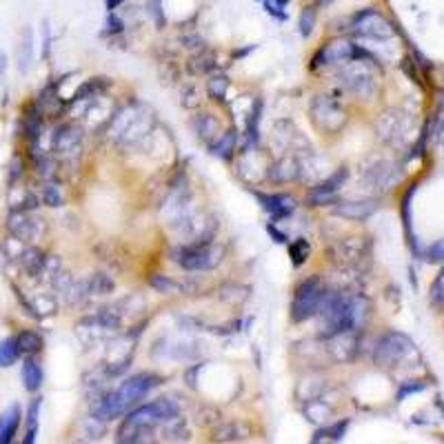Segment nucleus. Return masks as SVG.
Returning a JSON list of instances; mask_svg holds the SVG:
<instances>
[{"label":"nucleus","mask_w":444,"mask_h":444,"mask_svg":"<svg viewBox=\"0 0 444 444\" xmlns=\"http://www.w3.org/2000/svg\"><path fill=\"white\" fill-rule=\"evenodd\" d=\"M369 302L362 295H349L343 291H324L320 304L322 329L327 336L345 334V331H360L369 320Z\"/></svg>","instance_id":"f257e3e1"},{"label":"nucleus","mask_w":444,"mask_h":444,"mask_svg":"<svg viewBox=\"0 0 444 444\" xmlns=\"http://www.w3.org/2000/svg\"><path fill=\"white\" fill-rule=\"evenodd\" d=\"M158 384H161V375H156V373L142 371V373L131 375V378L124 380L118 389L102 395L100 402L94 404V418L102 420V422H109V420H116L124 413H129L131 409L138 404L142 397L149 395V391Z\"/></svg>","instance_id":"f03ea898"},{"label":"nucleus","mask_w":444,"mask_h":444,"mask_svg":"<svg viewBox=\"0 0 444 444\" xmlns=\"http://www.w3.org/2000/svg\"><path fill=\"white\" fill-rule=\"evenodd\" d=\"M180 413V409L174 400H167V397H158V400L149 404L133 406L127 413V418L122 420V425L116 434L118 442H142L147 434H151L156 427L167 425L176 420Z\"/></svg>","instance_id":"7ed1b4c3"},{"label":"nucleus","mask_w":444,"mask_h":444,"mask_svg":"<svg viewBox=\"0 0 444 444\" xmlns=\"http://www.w3.org/2000/svg\"><path fill=\"white\" fill-rule=\"evenodd\" d=\"M373 360L378 367L397 369V367H402V364H411V362L420 364V354L413 345V340L409 336H404L400 331H389L378 340V345H375Z\"/></svg>","instance_id":"20e7f679"},{"label":"nucleus","mask_w":444,"mask_h":444,"mask_svg":"<svg viewBox=\"0 0 444 444\" xmlns=\"http://www.w3.org/2000/svg\"><path fill=\"white\" fill-rule=\"evenodd\" d=\"M340 76H343L347 89L362 98L378 94L380 89V72H378V65H375V58H371V56L345 63Z\"/></svg>","instance_id":"39448f33"},{"label":"nucleus","mask_w":444,"mask_h":444,"mask_svg":"<svg viewBox=\"0 0 444 444\" xmlns=\"http://www.w3.org/2000/svg\"><path fill=\"white\" fill-rule=\"evenodd\" d=\"M324 284L320 276H311L302 280L293 291V302H291V320L293 322H306L320 311V304L324 298Z\"/></svg>","instance_id":"423d86ee"},{"label":"nucleus","mask_w":444,"mask_h":444,"mask_svg":"<svg viewBox=\"0 0 444 444\" xmlns=\"http://www.w3.org/2000/svg\"><path fill=\"white\" fill-rule=\"evenodd\" d=\"M154 127V118L149 111L140 107H127L113 116V135L120 142H135L145 138Z\"/></svg>","instance_id":"0eeeda50"},{"label":"nucleus","mask_w":444,"mask_h":444,"mask_svg":"<svg viewBox=\"0 0 444 444\" xmlns=\"http://www.w3.org/2000/svg\"><path fill=\"white\" fill-rule=\"evenodd\" d=\"M174 260L187 271H209L220 265L222 260V249L211 247L209 242L191 245V247H180L174 252Z\"/></svg>","instance_id":"6e6552de"},{"label":"nucleus","mask_w":444,"mask_h":444,"mask_svg":"<svg viewBox=\"0 0 444 444\" xmlns=\"http://www.w3.org/2000/svg\"><path fill=\"white\" fill-rule=\"evenodd\" d=\"M351 31L356 36L371 40H391L395 36V27L386 20L378 9H362L351 20Z\"/></svg>","instance_id":"1a4fd4ad"},{"label":"nucleus","mask_w":444,"mask_h":444,"mask_svg":"<svg viewBox=\"0 0 444 444\" xmlns=\"http://www.w3.org/2000/svg\"><path fill=\"white\" fill-rule=\"evenodd\" d=\"M371 56L367 49H362L360 44L351 42V40H334L324 44V47L318 51L315 56V65H338V63H349V60H356V58H367Z\"/></svg>","instance_id":"9d476101"},{"label":"nucleus","mask_w":444,"mask_h":444,"mask_svg":"<svg viewBox=\"0 0 444 444\" xmlns=\"http://www.w3.org/2000/svg\"><path fill=\"white\" fill-rule=\"evenodd\" d=\"M311 120L324 131H338L343 124L347 122V116L343 107L338 105L336 100L327 98V96H318L311 105Z\"/></svg>","instance_id":"9b49d317"},{"label":"nucleus","mask_w":444,"mask_h":444,"mask_svg":"<svg viewBox=\"0 0 444 444\" xmlns=\"http://www.w3.org/2000/svg\"><path fill=\"white\" fill-rule=\"evenodd\" d=\"M7 231H9V236H14L27 245L36 242L40 238V220L31 218V211L11 209L7 215Z\"/></svg>","instance_id":"f8f14e48"},{"label":"nucleus","mask_w":444,"mask_h":444,"mask_svg":"<svg viewBox=\"0 0 444 444\" xmlns=\"http://www.w3.org/2000/svg\"><path fill=\"white\" fill-rule=\"evenodd\" d=\"M409 129H411V120H409V116L400 109H391V111L382 113V118L378 122V131L389 145L404 142Z\"/></svg>","instance_id":"ddd939ff"},{"label":"nucleus","mask_w":444,"mask_h":444,"mask_svg":"<svg viewBox=\"0 0 444 444\" xmlns=\"http://www.w3.org/2000/svg\"><path fill=\"white\" fill-rule=\"evenodd\" d=\"M256 198L260 202V207H263L273 222H282L293 215L295 207H298V202L295 198H291L289 193H265V191H256Z\"/></svg>","instance_id":"4468645a"},{"label":"nucleus","mask_w":444,"mask_h":444,"mask_svg":"<svg viewBox=\"0 0 444 444\" xmlns=\"http://www.w3.org/2000/svg\"><path fill=\"white\" fill-rule=\"evenodd\" d=\"M83 147V133L72 124H63V127L54 133V151L58 156L72 158L81 151Z\"/></svg>","instance_id":"2eb2a0df"},{"label":"nucleus","mask_w":444,"mask_h":444,"mask_svg":"<svg viewBox=\"0 0 444 444\" xmlns=\"http://www.w3.org/2000/svg\"><path fill=\"white\" fill-rule=\"evenodd\" d=\"M22 422V409L20 404L7 406L0 416V444H11L18 436V429Z\"/></svg>","instance_id":"dca6fc26"},{"label":"nucleus","mask_w":444,"mask_h":444,"mask_svg":"<svg viewBox=\"0 0 444 444\" xmlns=\"http://www.w3.org/2000/svg\"><path fill=\"white\" fill-rule=\"evenodd\" d=\"M378 204L371 200H360V202H338L334 215H340L345 220H367L375 213Z\"/></svg>","instance_id":"f3484780"},{"label":"nucleus","mask_w":444,"mask_h":444,"mask_svg":"<svg viewBox=\"0 0 444 444\" xmlns=\"http://www.w3.org/2000/svg\"><path fill=\"white\" fill-rule=\"evenodd\" d=\"M16 263H18V267L22 271L27 273V276L36 278V276H40V273H42L44 263H47V256H44L38 247H25V249H22V254L16 258Z\"/></svg>","instance_id":"a211bd4d"},{"label":"nucleus","mask_w":444,"mask_h":444,"mask_svg":"<svg viewBox=\"0 0 444 444\" xmlns=\"http://www.w3.org/2000/svg\"><path fill=\"white\" fill-rule=\"evenodd\" d=\"M20 378H22V386H25V391L29 393H38L42 389V382H44V371L40 364L33 360V356H27V360L22 362V371H20Z\"/></svg>","instance_id":"6ab92c4d"},{"label":"nucleus","mask_w":444,"mask_h":444,"mask_svg":"<svg viewBox=\"0 0 444 444\" xmlns=\"http://www.w3.org/2000/svg\"><path fill=\"white\" fill-rule=\"evenodd\" d=\"M371 176H373L375 185H378L380 189H391L402 178L400 169H397L395 165H391V163H380L375 169H371Z\"/></svg>","instance_id":"aec40b11"},{"label":"nucleus","mask_w":444,"mask_h":444,"mask_svg":"<svg viewBox=\"0 0 444 444\" xmlns=\"http://www.w3.org/2000/svg\"><path fill=\"white\" fill-rule=\"evenodd\" d=\"M300 163L295 158H282V161L271 169V180L273 182H291L295 178H300Z\"/></svg>","instance_id":"412c9836"},{"label":"nucleus","mask_w":444,"mask_h":444,"mask_svg":"<svg viewBox=\"0 0 444 444\" xmlns=\"http://www.w3.org/2000/svg\"><path fill=\"white\" fill-rule=\"evenodd\" d=\"M16 343H18V349H20V354H25V356H36L42 351L44 347V340L38 331H31V329H25V331H20L16 336Z\"/></svg>","instance_id":"4be33fe9"},{"label":"nucleus","mask_w":444,"mask_h":444,"mask_svg":"<svg viewBox=\"0 0 444 444\" xmlns=\"http://www.w3.org/2000/svg\"><path fill=\"white\" fill-rule=\"evenodd\" d=\"M413 193H416V185H411V189H409V191L404 193V200H402V220H404L406 238H409V242H411V247H413V254L420 256L418 240H416V236H413V218H411V200H413Z\"/></svg>","instance_id":"5701e85b"},{"label":"nucleus","mask_w":444,"mask_h":444,"mask_svg":"<svg viewBox=\"0 0 444 444\" xmlns=\"http://www.w3.org/2000/svg\"><path fill=\"white\" fill-rule=\"evenodd\" d=\"M40 406H42V400L40 397H33L29 409H27V434H25V444H33L36 442V436H38V425H40Z\"/></svg>","instance_id":"b1692460"},{"label":"nucleus","mask_w":444,"mask_h":444,"mask_svg":"<svg viewBox=\"0 0 444 444\" xmlns=\"http://www.w3.org/2000/svg\"><path fill=\"white\" fill-rule=\"evenodd\" d=\"M236 142H238V133L233 129L231 131H224L220 138H218V142L211 145V154L222 158V161H231V156L236 151Z\"/></svg>","instance_id":"393cba45"},{"label":"nucleus","mask_w":444,"mask_h":444,"mask_svg":"<svg viewBox=\"0 0 444 444\" xmlns=\"http://www.w3.org/2000/svg\"><path fill=\"white\" fill-rule=\"evenodd\" d=\"M31 63H33V36H31V29H25L18 47V69L22 74H27L31 69Z\"/></svg>","instance_id":"a878e982"},{"label":"nucleus","mask_w":444,"mask_h":444,"mask_svg":"<svg viewBox=\"0 0 444 444\" xmlns=\"http://www.w3.org/2000/svg\"><path fill=\"white\" fill-rule=\"evenodd\" d=\"M349 425H351L349 420H340V422H336V425H331V427L318 431V434L311 438V442H340V440L345 438Z\"/></svg>","instance_id":"bb28decb"},{"label":"nucleus","mask_w":444,"mask_h":444,"mask_svg":"<svg viewBox=\"0 0 444 444\" xmlns=\"http://www.w3.org/2000/svg\"><path fill=\"white\" fill-rule=\"evenodd\" d=\"M20 349H18V343L16 338H5L0 340V367L7 369L11 367V364H16L18 358H20Z\"/></svg>","instance_id":"cd10ccee"},{"label":"nucleus","mask_w":444,"mask_h":444,"mask_svg":"<svg viewBox=\"0 0 444 444\" xmlns=\"http://www.w3.org/2000/svg\"><path fill=\"white\" fill-rule=\"evenodd\" d=\"M289 256L293 267H302L311 256V245L304 240V238H295V240L289 245Z\"/></svg>","instance_id":"c85d7f7f"},{"label":"nucleus","mask_w":444,"mask_h":444,"mask_svg":"<svg viewBox=\"0 0 444 444\" xmlns=\"http://www.w3.org/2000/svg\"><path fill=\"white\" fill-rule=\"evenodd\" d=\"M347 178H349V169H338V172H334L331 176H329L327 180H322L320 185H315L313 189H318V191H324V193H338L340 191V187L345 185L347 182Z\"/></svg>","instance_id":"c756f323"},{"label":"nucleus","mask_w":444,"mask_h":444,"mask_svg":"<svg viewBox=\"0 0 444 444\" xmlns=\"http://www.w3.org/2000/svg\"><path fill=\"white\" fill-rule=\"evenodd\" d=\"M220 129V122L215 120L211 113H202V116L196 118V131L200 133V138L204 140H211L215 133Z\"/></svg>","instance_id":"7c9ffc66"},{"label":"nucleus","mask_w":444,"mask_h":444,"mask_svg":"<svg viewBox=\"0 0 444 444\" xmlns=\"http://www.w3.org/2000/svg\"><path fill=\"white\" fill-rule=\"evenodd\" d=\"M429 302L438 311L444 309V265H442L440 273L436 276L434 284H431V289H429Z\"/></svg>","instance_id":"2f4dec72"},{"label":"nucleus","mask_w":444,"mask_h":444,"mask_svg":"<svg viewBox=\"0 0 444 444\" xmlns=\"http://www.w3.org/2000/svg\"><path fill=\"white\" fill-rule=\"evenodd\" d=\"M260 113H263V100H256L252 111H249L247 118V133H249V142L256 145L258 142V122H260Z\"/></svg>","instance_id":"473e14b6"},{"label":"nucleus","mask_w":444,"mask_h":444,"mask_svg":"<svg viewBox=\"0 0 444 444\" xmlns=\"http://www.w3.org/2000/svg\"><path fill=\"white\" fill-rule=\"evenodd\" d=\"M149 284H151V287H154L158 293H165V295H169V293H180V284L174 282L172 278L163 276V273H156V276H151V278H149Z\"/></svg>","instance_id":"72a5a7b5"},{"label":"nucleus","mask_w":444,"mask_h":444,"mask_svg":"<svg viewBox=\"0 0 444 444\" xmlns=\"http://www.w3.org/2000/svg\"><path fill=\"white\" fill-rule=\"evenodd\" d=\"M42 200L47 207H54V209H58L63 207V193H60V187L56 185V182H44V187H42Z\"/></svg>","instance_id":"f704fd0d"},{"label":"nucleus","mask_w":444,"mask_h":444,"mask_svg":"<svg viewBox=\"0 0 444 444\" xmlns=\"http://www.w3.org/2000/svg\"><path fill=\"white\" fill-rule=\"evenodd\" d=\"M315 7H304L302 9V14H300V22H298V27H300V33H302V38H309L313 29H315Z\"/></svg>","instance_id":"c9c22d12"},{"label":"nucleus","mask_w":444,"mask_h":444,"mask_svg":"<svg viewBox=\"0 0 444 444\" xmlns=\"http://www.w3.org/2000/svg\"><path fill=\"white\" fill-rule=\"evenodd\" d=\"M422 256L429 265H444V238H440V240H436L431 247H427Z\"/></svg>","instance_id":"e433bc0d"},{"label":"nucleus","mask_w":444,"mask_h":444,"mask_svg":"<svg viewBox=\"0 0 444 444\" xmlns=\"http://www.w3.org/2000/svg\"><path fill=\"white\" fill-rule=\"evenodd\" d=\"M227 89H229V81L227 78H211L209 85H207V91H209V96L215 98V100H224V94H227Z\"/></svg>","instance_id":"4c0bfd02"},{"label":"nucleus","mask_w":444,"mask_h":444,"mask_svg":"<svg viewBox=\"0 0 444 444\" xmlns=\"http://www.w3.org/2000/svg\"><path fill=\"white\" fill-rule=\"evenodd\" d=\"M309 416V420L311 422H324V420L329 418V406L324 404V402H320V400H311V413H306Z\"/></svg>","instance_id":"58836bf2"},{"label":"nucleus","mask_w":444,"mask_h":444,"mask_svg":"<svg viewBox=\"0 0 444 444\" xmlns=\"http://www.w3.org/2000/svg\"><path fill=\"white\" fill-rule=\"evenodd\" d=\"M263 5L267 9V14H271L273 18H278V20H287L289 18L287 11H284V7H287V5L278 3V0H263Z\"/></svg>","instance_id":"ea45409f"},{"label":"nucleus","mask_w":444,"mask_h":444,"mask_svg":"<svg viewBox=\"0 0 444 444\" xmlns=\"http://www.w3.org/2000/svg\"><path fill=\"white\" fill-rule=\"evenodd\" d=\"M22 176H25V163H22L20 158L16 156L14 161H11V165H9V185L14 187Z\"/></svg>","instance_id":"a19ab883"},{"label":"nucleus","mask_w":444,"mask_h":444,"mask_svg":"<svg viewBox=\"0 0 444 444\" xmlns=\"http://www.w3.org/2000/svg\"><path fill=\"white\" fill-rule=\"evenodd\" d=\"M427 389V382H416V384H404L400 393H397V400H404L406 395H411V393H418V391H425Z\"/></svg>","instance_id":"79ce46f5"},{"label":"nucleus","mask_w":444,"mask_h":444,"mask_svg":"<svg viewBox=\"0 0 444 444\" xmlns=\"http://www.w3.org/2000/svg\"><path fill=\"white\" fill-rule=\"evenodd\" d=\"M267 233L273 238V242H280V245H287V242H289V236L284 233V231H280L278 227L273 224V222H271V224H267Z\"/></svg>","instance_id":"37998d69"},{"label":"nucleus","mask_w":444,"mask_h":444,"mask_svg":"<svg viewBox=\"0 0 444 444\" xmlns=\"http://www.w3.org/2000/svg\"><path fill=\"white\" fill-rule=\"evenodd\" d=\"M107 27H109V29H107L105 33H120L124 25H122V20H120V18H116V16H109V20H107Z\"/></svg>","instance_id":"c03bdc74"},{"label":"nucleus","mask_w":444,"mask_h":444,"mask_svg":"<svg viewBox=\"0 0 444 444\" xmlns=\"http://www.w3.org/2000/svg\"><path fill=\"white\" fill-rule=\"evenodd\" d=\"M222 434H233V431H231L229 427H224ZM218 440H242V438H240V436H220Z\"/></svg>","instance_id":"a18cd8bd"},{"label":"nucleus","mask_w":444,"mask_h":444,"mask_svg":"<svg viewBox=\"0 0 444 444\" xmlns=\"http://www.w3.org/2000/svg\"><path fill=\"white\" fill-rule=\"evenodd\" d=\"M122 3H124V0H107V9L109 11H116Z\"/></svg>","instance_id":"49530a36"},{"label":"nucleus","mask_w":444,"mask_h":444,"mask_svg":"<svg viewBox=\"0 0 444 444\" xmlns=\"http://www.w3.org/2000/svg\"><path fill=\"white\" fill-rule=\"evenodd\" d=\"M329 3H331V0H318V5H320V7H327Z\"/></svg>","instance_id":"de8ad7c7"},{"label":"nucleus","mask_w":444,"mask_h":444,"mask_svg":"<svg viewBox=\"0 0 444 444\" xmlns=\"http://www.w3.org/2000/svg\"><path fill=\"white\" fill-rule=\"evenodd\" d=\"M442 133H444V127H442Z\"/></svg>","instance_id":"09e8293b"},{"label":"nucleus","mask_w":444,"mask_h":444,"mask_svg":"<svg viewBox=\"0 0 444 444\" xmlns=\"http://www.w3.org/2000/svg\"><path fill=\"white\" fill-rule=\"evenodd\" d=\"M260 3H263V0H260Z\"/></svg>","instance_id":"8fccbe9b"}]
</instances>
